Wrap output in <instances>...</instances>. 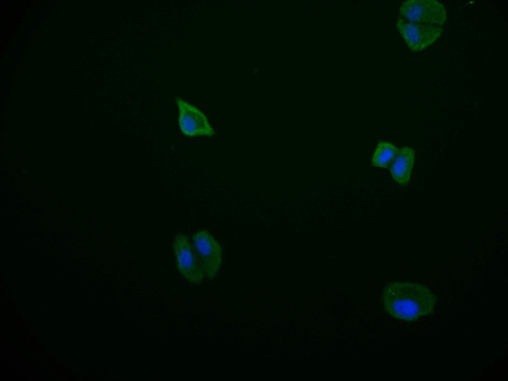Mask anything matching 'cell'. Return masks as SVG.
<instances>
[{
    "instance_id": "8",
    "label": "cell",
    "mask_w": 508,
    "mask_h": 381,
    "mask_svg": "<svg viewBox=\"0 0 508 381\" xmlns=\"http://www.w3.org/2000/svg\"><path fill=\"white\" fill-rule=\"evenodd\" d=\"M399 148L393 143L380 140L371 158V165L375 167L387 169L396 155Z\"/></svg>"
},
{
    "instance_id": "7",
    "label": "cell",
    "mask_w": 508,
    "mask_h": 381,
    "mask_svg": "<svg viewBox=\"0 0 508 381\" xmlns=\"http://www.w3.org/2000/svg\"><path fill=\"white\" fill-rule=\"evenodd\" d=\"M415 160V149L410 146L399 148L389 169L392 179L401 187L408 186Z\"/></svg>"
},
{
    "instance_id": "2",
    "label": "cell",
    "mask_w": 508,
    "mask_h": 381,
    "mask_svg": "<svg viewBox=\"0 0 508 381\" xmlns=\"http://www.w3.org/2000/svg\"><path fill=\"white\" fill-rule=\"evenodd\" d=\"M399 13L406 20L418 24L443 26L447 20L445 6L436 0H407L399 7Z\"/></svg>"
},
{
    "instance_id": "3",
    "label": "cell",
    "mask_w": 508,
    "mask_h": 381,
    "mask_svg": "<svg viewBox=\"0 0 508 381\" xmlns=\"http://www.w3.org/2000/svg\"><path fill=\"white\" fill-rule=\"evenodd\" d=\"M176 265L181 275L189 282L198 284L205 277L202 265L195 249L188 237L180 232L173 242Z\"/></svg>"
},
{
    "instance_id": "6",
    "label": "cell",
    "mask_w": 508,
    "mask_h": 381,
    "mask_svg": "<svg viewBox=\"0 0 508 381\" xmlns=\"http://www.w3.org/2000/svg\"><path fill=\"white\" fill-rule=\"evenodd\" d=\"M178 108V122L182 133L188 137L213 136L215 130L205 114L180 97L175 99Z\"/></svg>"
},
{
    "instance_id": "5",
    "label": "cell",
    "mask_w": 508,
    "mask_h": 381,
    "mask_svg": "<svg viewBox=\"0 0 508 381\" xmlns=\"http://www.w3.org/2000/svg\"><path fill=\"white\" fill-rule=\"evenodd\" d=\"M205 277L212 278L218 273L223 260L222 248L212 234L206 229L196 231L192 237Z\"/></svg>"
},
{
    "instance_id": "4",
    "label": "cell",
    "mask_w": 508,
    "mask_h": 381,
    "mask_svg": "<svg viewBox=\"0 0 508 381\" xmlns=\"http://www.w3.org/2000/svg\"><path fill=\"white\" fill-rule=\"evenodd\" d=\"M395 26L408 48L414 52L422 51L435 43L444 32L443 26L411 22L398 16Z\"/></svg>"
},
{
    "instance_id": "1",
    "label": "cell",
    "mask_w": 508,
    "mask_h": 381,
    "mask_svg": "<svg viewBox=\"0 0 508 381\" xmlns=\"http://www.w3.org/2000/svg\"><path fill=\"white\" fill-rule=\"evenodd\" d=\"M383 305L392 316L414 320L434 311L436 297L427 287L417 283L394 281L387 284L382 293Z\"/></svg>"
}]
</instances>
